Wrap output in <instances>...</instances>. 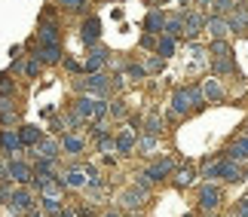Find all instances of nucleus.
Here are the masks:
<instances>
[{"label":"nucleus","instance_id":"nucleus-35","mask_svg":"<svg viewBox=\"0 0 248 217\" xmlns=\"http://www.w3.org/2000/svg\"><path fill=\"white\" fill-rule=\"evenodd\" d=\"M31 165H34V174H55V165H59V162H52V159H40V156H37Z\"/></svg>","mask_w":248,"mask_h":217},{"label":"nucleus","instance_id":"nucleus-11","mask_svg":"<svg viewBox=\"0 0 248 217\" xmlns=\"http://www.w3.org/2000/svg\"><path fill=\"white\" fill-rule=\"evenodd\" d=\"M62 181H64L68 190H86V187H89V174H86V168L80 162H74L68 172L62 174Z\"/></svg>","mask_w":248,"mask_h":217},{"label":"nucleus","instance_id":"nucleus-39","mask_svg":"<svg viewBox=\"0 0 248 217\" xmlns=\"http://www.w3.org/2000/svg\"><path fill=\"white\" fill-rule=\"evenodd\" d=\"M98 150H101L104 156H113V153H117V138H113V135H104L98 141Z\"/></svg>","mask_w":248,"mask_h":217},{"label":"nucleus","instance_id":"nucleus-26","mask_svg":"<svg viewBox=\"0 0 248 217\" xmlns=\"http://www.w3.org/2000/svg\"><path fill=\"white\" fill-rule=\"evenodd\" d=\"M230 28H233L236 34H239V31H248V6H245V3H239V9L230 15Z\"/></svg>","mask_w":248,"mask_h":217},{"label":"nucleus","instance_id":"nucleus-1","mask_svg":"<svg viewBox=\"0 0 248 217\" xmlns=\"http://www.w3.org/2000/svg\"><path fill=\"white\" fill-rule=\"evenodd\" d=\"M202 104H205V95H202V86H196V83L171 92V113L175 116H190V113L202 110Z\"/></svg>","mask_w":248,"mask_h":217},{"label":"nucleus","instance_id":"nucleus-8","mask_svg":"<svg viewBox=\"0 0 248 217\" xmlns=\"http://www.w3.org/2000/svg\"><path fill=\"white\" fill-rule=\"evenodd\" d=\"M25 150L22 138H18V129H0V153L6 159H16Z\"/></svg>","mask_w":248,"mask_h":217},{"label":"nucleus","instance_id":"nucleus-7","mask_svg":"<svg viewBox=\"0 0 248 217\" xmlns=\"http://www.w3.org/2000/svg\"><path fill=\"white\" fill-rule=\"evenodd\" d=\"M108 58H110V52L104 49L101 43L95 46V49H89V52H86V61H83V68H86L83 77H89V73H104V68H108Z\"/></svg>","mask_w":248,"mask_h":217},{"label":"nucleus","instance_id":"nucleus-16","mask_svg":"<svg viewBox=\"0 0 248 217\" xmlns=\"http://www.w3.org/2000/svg\"><path fill=\"white\" fill-rule=\"evenodd\" d=\"M205 22H208V15H202L199 9L187 13V15H184V37H187V40H193L199 31H205Z\"/></svg>","mask_w":248,"mask_h":217},{"label":"nucleus","instance_id":"nucleus-25","mask_svg":"<svg viewBox=\"0 0 248 217\" xmlns=\"http://www.w3.org/2000/svg\"><path fill=\"white\" fill-rule=\"evenodd\" d=\"M221 168H224V156L205 159V162H202V177H208V184H212L215 177H221Z\"/></svg>","mask_w":248,"mask_h":217},{"label":"nucleus","instance_id":"nucleus-10","mask_svg":"<svg viewBox=\"0 0 248 217\" xmlns=\"http://www.w3.org/2000/svg\"><path fill=\"white\" fill-rule=\"evenodd\" d=\"M221 199H224L221 187H215V184H202V187H199V208H202V211L215 214L217 205H221Z\"/></svg>","mask_w":248,"mask_h":217},{"label":"nucleus","instance_id":"nucleus-19","mask_svg":"<svg viewBox=\"0 0 248 217\" xmlns=\"http://www.w3.org/2000/svg\"><path fill=\"white\" fill-rule=\"evenodd\" d=\"M196 181V168H193V162H184V165H178L175 168V174H171V184L178 187V190H187L190 184Z\"/></svg>","mask_w":248,"mask_h":217},{"label":"nucleus","instance_id":"nucleus-2","mask_svg":"<svg viewBox=\"0 0 248 217\" xmlns=\"http://www.w3.org/2000/svg\"><path fill=\"white\" fill-rule=\"evenodd\" d=\"M71 110L77 113V116L86 122V119H98V122H104V116H108V110H110V104H108V98H95V95H77L74 98V104H71Z\"/></svg>","mask_w":248,"mask_h":217},{"label":"nucleus","instance_id":"nucleus-43","mask_svg":"<svg viewBox=\"0 0 248 217\" xmlns=\"http://www.w3.org/2000/svg\"><path fill=\"white\" fill-rule=\"evenodd\" d=\"M62 64H64V68H68L71 73H86V68H83L77 58H71V55H64V61H62Z\"/></svg>","mask_w":248,"mask_h":217},{"label":"nucleus","instance_id":"nucleus-42","mask_svg":"<svg viewBox=\"0 0 248 217\" xmlns=\"http://www.w3.org/2000/svg\"><path fill=\"white\" fill-rule=\"evenodd\" d=\"M212 71H215V73H233V71H236V64H233L230 58H217V61L212 64Z\"/></svg>","mask_w":248,"mask_h":217},{"label":"nucleus","instance_id":"nucleus-36","mask_svg":"<svg viewBox=\"0 0 248 217\" xmlns=\"http://www.w3.org/2000/svg\"><path fill=\"white\" fill-rule=\"evenodd\" d=\"M52 3H62V9H68V13H86L89 9V0H52Z\"/></svg>","mask_w":248,"mask_h":217},{"label":"nucleus","instance_id":"nucleus-34","mask_svg":"<svg viewBox=\"0 0 248 217\" xmlns=\"http://www.w3.org/2000/svg\"><path fill=\"white\" fill-rule=\"evenodd\" d=\"M123 73H126V80H135V83L147 77L144 64H138V61H129V64H126V71H123Z\"/></svg>","mask_w":248,"mask_h":217},{"label":"nucleus","instance_id":"nucleus-5","mask_svg":"<svg viewBox=\"0 0 248 217\" xmlns=\"http://www.w3.org/2000/svg\"><path fill=\"white\" fill-rule=\"evenodd\" d=\"M6 162H9V181L18 184V187H31V181H34V165H28L22 156L6 159Z\"/></svg>","mask_w":248,"mask_h":217},{"label":"nucleus","instance_id":"nucleus-48","mask_svg":"<svg viewBox=\"0 0 248 217\" xmlns=\"http://www.w3.org/2000/svg\"><path fill=\"white\" fill-rule=\"evenodd\" d=\"M25 217H46V214H43V211H40V208H34V211H28V214H25Z\"/></svg>","mask_w":248,"mask_h":217},{"label":"nucleus","instance_id":"nucleus-38","mask_svg":"<svg viewBox=\"0 0 248 217\" xmlns=\"http://www.w3.org/2000/svg\"><path fill=\"white\" fill-rule=\"evenodd\" d=\"M132 177H135V181H132V187H138L141 193H150V190H154V181L147 177V172H138V174H132Z\"/></svg>","mask_w":248,"mask_h":217},{"label":"nucleus","instance_id":"nucleus-27","mask_svg":"<svg viewBox=\"0 0 248 217\" xmlns=\"http://www.w3.org/2000/svg\"><path fill=\"white\" fill-rule=\"evenodd\" d=\"M202 95H205V101H221V98H224L221 83H217L215 77H212V80H205V83H202Z\"/></svg>","mask_w":248,"mask_h":217},{"label":"nucleus","instance_id":"nucleus-20","mask_svg":"<svg viewBox=\"0 0 248 217\" xmlns=\"http://www.w3.org/2000/svg\"><path fill=\"white\" fill-rule=\"evenodd\" d=\"M224 156H227V159H233V162H239V165L248 162V135H245V138H236L233 144L224 150Z\"/></svg>","mask_w":248,"mask_h":217},{"label":"nucleus","instance_id":"nucleus-15","mask_svg":"<svg viewBox=\"0 0 248 217\" xmlns=\"http://www.w3.org/2000/svg\"><path fill=\"white\" fill-rule=\"evenodd\" d=\"M135 147H138V131L135 129H120V135H117V153L123 156H132L135 153Z\"/></svg>","mask_w":248,"mask_h":217},{"label":"nucleus","instance_id":"nucleus-37","mask_svg":"<svg viewBox=\"0 0 248 217\" xmlns=\"http://www.w3.org/2000/svg\"><path fill=\"white\" fill-rule=\"evenodd\" d=\"M159 37H163V34H141V40H138V46H141V49H150V52H154V55H156V46H159Z\"/></svg>","mask_w":248,"mask_h":217},{"label":"nucleus","instance_id":"nucleus-3","mask_svg":"<svg viewBox=\"0 0 248 217\" xmlns=\"http://www.w3.org/2000/svg\"><path fill=\"white\" fill-rule=\"evenodd\" d=\"M117 202H120L123 214H141L144 211V202H147V193H141L138 187H126V190L117 196Z\"/></svg>","mask_w":248,"mask_h":217},{"label":"nucleus","instance_id":"nucleus-12","mask_svg":"<svg viewBox=\"0 0 248 217\" xmlns=\"http://www.w3.org/2000/svg\"><path fill=\"white\" fill-rule=\"evenodd\" d=\"M28 58H37L43 68H46V64H49V68H55V64L64 61V49H62V43H59V46H40V49H37L34 55H28Z\"/></svg>","mask_w":248,"mask_h":217},{"label":"nucleus","instance_id":"nucleus-31","mask_svg":"<svg viewBox=\"0 0 248 217\" xmlns=\"http://www.w3.org/2000/svg\"><path fill=\"white\" fill-rule=\"evenodd\" d=\"M175 46H178V40H171V37H159V46H156V55L159 58H171L175 55Z\"/></svg>","mask_w":248,"mask_h":217},{"label":"nucleus","instance_id":"nucleus-23","mask_svg":"<svg viewBox=\"0 0 248 217\" xmlns=\"http://www.w3.org/2000/svg\"><path fill=\"white\" fill-rule=\"evenodd\" d=\"M245 177V172H242V165L239 162H233V159H227L224 156V168H221V181H227V184H236V181H242Z\"/></svg>","mask_w":248,"mask_h":217},{"label":"nucleus","instance_id":"nucleus-24","mask_svg":"<svg viewBox=\"0 0 248 217\" xmlns=\"http://www.w3.org/2000/svg\"><path fill=\"white\" fill-rule=\"evenodd\" d=\"M141 129H144V135H150V138H159V135L166 131V119L159 116V113H150V116L144 119V126H141Z\"/></svg>","mask_w":248,"mask_h":217},{"label":"nucleus","instance_id":"nucleus-18","mask_svg":"<svg viewBox=\"0 0 248 217\" xmlns=\"http://www.w3.org/2000/svg\"><path fill=\"white\" fill-rule=\"evenodd\" d=\"M205 31L212 34V40H224V37L230 34L233 28H230V18H224V15H208V22H205Z\"/></svg>","mask_w":248,"mask_h":217},{"label":"nucleus","instance_id":"nucleus-17","mask_svg":"<svg viewBox=\"0 0 248 217\" xmlns=\"http://www.w3.org/2000/svg\"><path fill=\"white\" fill-rule=\"evenodd\" d=\"M18 138H22L25 150H34V147L40 144V141H43L46 135H43V131L34 126V122H22V126H18Z\"/></svg>","mask_w":248,"mask_h":217},{"label":"nucleus","instance_id":"nucleus-44","mask_svg":"<svg viewBox=\"0 0 248 217\" xmlns=\"http://www.w3.org/2000/svg\"><path fill=\"white\" fill-rule=\"evenodd\" d=\"M74 214H77V217H101L92 205H80V208H74Z\"/></svg>","mask_w":248,"mask_h":217},{"label":"nucleus","instance_id":"nucleus-46","mask_svg":"<svg viewBox=\"0 0 248 217\" xmlns=\"http://www.w3.org/2000/svg\"><path fill=\"white\" fill-rule=\"evenodd\" d=\"M9 58H13V61L22 58V46H9Z\"/></svg>","mask_w":248,"mask_h":217},{"label":"nucleus","instance_id":"nucleus-22","mask_svg":"<svg viewBox=\"0 0 248 217\" xmlns=\"http://www.w3.org/2000/svg\"><path fill=\"white\" fill-rule=\"evenodd\" d=\"M163 34L171 37V40H181V37H184V15H181V13H169L166 31H163Z\"/></svg>","mask_w":248,"mask_h":217},{"label":"nucleus","instance_id":"nucleus-41","mask_svg":"<svg viewBox=\"0 0 248 217\" xmlns=\"http://www.w3.org/2000/svg\"><path fill=\"white\" fill-rule=\"evenodd\" d=\"M163 68H166V58H159V55H150V58L144 61V71L147 73H159Z\"/></svg>","mask_w":248,"mask_h":217},{"label":"nucleus","instance_id":"nucleus-14","mask_svg":"<svg viewBox=\"0 0 248 217\" xmlns=\"http://www.w3.org/2000/svg\"><path fill=\"white\" fill-rule=\"evenodd\" d=\"M64 153L62 150V141H55V138H43L40 144L34 147V156H40V159H52V162H59V156Z\"/></svg>","mask_w":248,"mask_h":217},{"label":"nucleus","instance_id":"nucleus-40","mask_svg":"<svg viewBox=\"0 0 248 217\" xmlns=\"http://www.w3.org/2000/svg\"><path fill=\"white\" fill-rule=\"evenodd\" d=\"M16 92V83L9 80V73H0V98H13Z\"/></svg>","mask_w":248,"mask_h":217},{"label":"nucleus","instance_id":"nucleus-4","mask_svg":"<svg viewBox=\"0 0 248 217\" xmlns=\"http://www.w3.org/2000/svg\"><path fill=\"white\" fill-rule=\"evenodd\" d=\"M80 40H83V46H86V52L89 49H95V46L101 43V18L98 15H86L83 18V25H80Z\"/></svg>","mask_w":248,"mask_h":217},{"label":"nucleus","instance_id":"nucleus-33","mask_svg":"<svg viewBox=\"0 0 248 217\" xmlns=\"http://www.w3.org/2000/svg\"><path fill=\"white\" fill-rule=\"evenodd\" d=\"M208 52H212V58H230V43L227 40H212V46H208Z\"/></svg>","mask_w":248,"mask_h":217},{"label":"nucleus","instance_id":"nucleus-29","mask_svg":"<svg viewBox=\"0 0 248 217\" xmlns=\"http://www.w3.org/2000/svg\"><path fill=\"white\" fill-rule=\"evenodd\" d=\"M46 217H59L62 211H64V205H62V199H40V205H37Z\"/></svg>","mask_w":248,"mask_h":217},{"label":"nucleus","instance_id":"nucleus-32","mask_svg":"<svg viewBox=\"0 0 248 217\" xmlns=\"http://www.w3.org/2000/svg\"><path fill=\"white\" fill-rule=\"evenodd\" d=\"M159 144V138H150V135H141L138 138V156H154V150Z\"/></svg>","mask_w":248,"mask_h":217},{"label":"nucleus","instance_id":"nucleus-49","mask_svg":"<svg viewBox=\"0 0 248 217\" xmlns=\"http://www.w3.org/2000/svg\"><path fill=\"white\" fill-rule=\"evenodd\" d=\"M184 217H193V214H184Z\"/></svg>","mask_w":248,"mask_h":217},{"label":"nucleus","instance_id":"nucleus-50","mask_svg":"<svg viewBox=\"0 0 248 217\" xmlns=\"http://www.w3.org/2000/svg\"><path fill=\"white\" fill-rule=\"evenodd\" d=\"M212 217H217V214H212Z\"/></svg>","mask_w":248,"mask_h":217},{"label":"nucleus","instance_id":"nucleus-9","mask_svg":"<svg viewBox=\"0 0 248 217\" xmlns=\"http://www.w3.org/2000/svg\"><path fill=\"white\" fill-rule=\"evenodd\" d=\"M6 205H16L18 211L28 214V211H34L37 205H40V199L34 196V187H16V190H13V199H9Z\"/></svg>","mask_w":248,"mask_h":217},{"label":"nucleus","instance_id":"nucleus-6","mask_svg":"<svg viewBox=\"0 0 248 217\" xmlns=\"http://www.w3.org/2000/svg\"><path fill=\"white\" fill-rule=\"evenodd\" d=\"M175 168H178V162L171 156H163V159H156V162H150L144 172H147V177L154 184H163V181H169L171 174H175Z\"/></svg>","mask_w":248,"mask_h":217},{"label":"nucleus","instance_id":"nucleus-51","mask_svg":"<svg viewBox=\"0 0 248 217\" xmlns=\"http://www.w3.org/2000/svg\"><path fill=\"white\" fill-rule=\"evenodd\" d=\"M245 131H248V126H245Z\"/></svg>","mask_w":248,"mask_h":217},{"label":"nucleus","instance_id":"nucleus-28","mask_svg":"<svg viewBox=\"0 0 248 217\" xmlns=\"http://www.w3.org/2000/svg\"><path fill=\"white\" fill-rule=\"evenodd\" d=\"M18 119H22V113H18V110L13 107V101H9V104L0 110V129H9V126H13V122H18Z\"/></svg>","mask_w":248,"mask_h":217},{"label":"nucleus","instance_id":"nucleus-21","mask_svg":"<svg viewBox=\"0 0 248 217\" xmlns=\"http://www.w3.org/2000/svg\"><path fill=\"white\" fill-rule=\"evenodd\" d=\"M62 150L71 156H80L86 150V138H80L77 131H68V135H62Z\"/></svg>","mask_w":248,"mask_h":217},{"label":"nucleus","instance_id":"nucleus-13","mask_svg":"<svg viewBox=\"0 0 248 217\" xmlns=\"http://www.w3.org/2000/svg\"><path fill=\"white\" fill-rule=\"evenodd\" d=\"M166 18H169V13H163L159 6H150L147 15H144V34H163L166 31Z\"/></svg>","mask_w":248,"mask_h":217},{"label":"nucleus","instance_id":"nucleus-30","mask_svg":"<svg viewBox=\"0 0 248 217\" xmlns=\"http://www.w3.org/2000/svg\"><path fill=\"white\" fill-rule=\"evenodd\" d=\"M43 73V64L37 61V58H28V61H22V77L25 80H37Z\"/></svg>","mask_w":248,"mask_h":217},{"label":"nucleus","instance_id":"nucleus-45","mask_svg":"<svg viewBox=\"0 0 248 217\" xmlns=\"http://www.w3.org/2000/svg\"><path fill=\"white\" fill-rule=\"evenodd\" d=\"M110 113H113V116H126V104H123V101H110Z\"/></svg>","mask_w":248,"mask_h":217},{"label":"nucleus","instance_id":"nucleus-47","mask_svg":"<svg viewBox=\"0 0 248 217\" xmlns=\"http://www.w3.org/2000/svg\"><path fill=\"white\" fill-rule=\"evenodd\" d=\"M101 217H126L123 211H101Z\"/></svg>","mask_w":248,"mask_h":217}]
</instances>
